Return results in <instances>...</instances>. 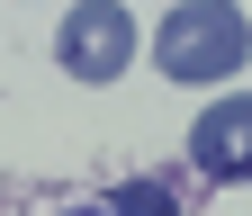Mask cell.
Segmentation results:
<instances>
[{
    "instance_id": "6da1fadb",
    "label": "cell",
    "mask_w": 252,
    "mask_h": 216,
    "mask_svg": "<svg viewBox=\"0 0 252 216\" xmlns=\"http://www.w3.org/2000/svg\"><path fill=\"white\" fill-rule=\"evenodd\" d=\"M153 63H162L171 81H189V90L234 81L252 63V18L234 9V0H180V9L153 27Z\"/></svg>"
},
{
    "instance_id": "7a4b0ae2",
    "label": "cell",
    "mask_w": 252,
    "mask_h": 216,
    "mask_svg": "<svg viewBox=\"0 0 252 216\" xmlns=\"http://www.w3.org/2000/svg\"><path fill=\"white\" fill-rule=\"evenodd\" d=\"M54 63L72 81H117L135 63V18H126L117 0H72L63 27H54Z\"/></svg>"
},
{
    "instance_id": "277c9868",
    "label": "cell",
    "mask_w": 252,
    "mask_h": 216,
    "mask_svg": "<svg viewBox=\"0 0 252 216\" xmlns=\"http://www.w3.org/2000/svg\"><path fill=\"white\" fill-rule=\"evenodd\" d=\"M108 216H180V198H171L153 171H135V180H117V189H108Z\"/></svg>"
},
{
    "instance_id": "3957f363",
    "label": "cell",
    "mask_w": 252,
    "mask_h": 216,
    "mask_svg": "<svg viewBox=\"0 0 252 216\" xmlns=\"http://www.w3.org/2000/svg\"><path fill=\"white\" fill-rule=\"evenodd\" d=\"M189 162L207 180H252V99H216L189 126Z\"/></svg>"
},
{
    "instance_id": "5b68a950",
    "label": "cell",
    "mask_w": 252,
    "mask_h": 216,
    "mask_svg": "<svg viewBox=\"0 0 252 216\" xmlns=\"http://www.w3.org/2000/svg\"><path fill=\"white\" fill-rule=\"evenodd\" d=\"M72 216H108V207H72Z\"/></svg>"
}]
</instances>
